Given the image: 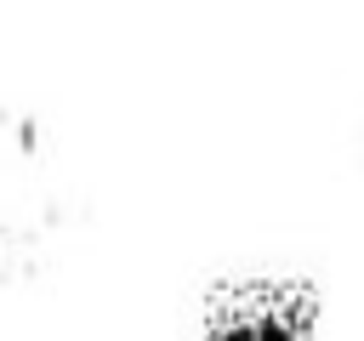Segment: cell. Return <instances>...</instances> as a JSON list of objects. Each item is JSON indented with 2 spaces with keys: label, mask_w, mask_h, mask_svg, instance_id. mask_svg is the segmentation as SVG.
<instances>
[{
  "label": "cell",
  "mask_w": 364,
  "mask_h": 341,
  "mask_svg": "<svg viewBox=\"0 0 364 341\" xmlns=\"http://www.w3.org/2000/svg\"><path fill=\"white\" fill-rule=\"evenodd\" d=\"M324 296L296 273H250L205 290L199 341H318Z\"/></svg>",
  "instance_id": "6da1fadb"
},
{
  "label": "cell",
  "mask_w": 364,
  "mask_h": 341,
  "mask_svg": "<svg viewBox=\"0 0 364 341\" xmlns=\"http://www.w3.org/2000/svg\"><path fill=\"white\" fill-rule=\"evenodd\" d=\"M358 159H364V119H358Z\"/></svg>",
  "instance_id": "7a4b0ae2"
}]
</instances>
